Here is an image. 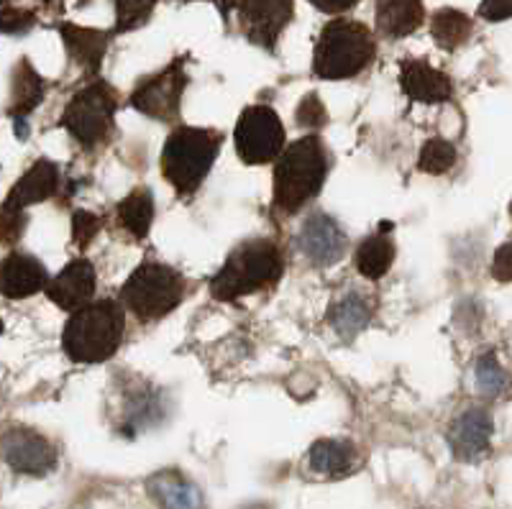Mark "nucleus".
Masks as SVG:
<instances>
[{
  "label": "nucleus",
  "mask_w": 512,
  "mask_h": 509,
  "mask_svg": "<svg viewBox=\"0 0 512 509\" xmlns=\"http://www.w3.org/2000/svg\"><path fill=\"white\" fill-rule=\"evenodd\" d=\"M285 272V254L269 238H254L231 251L210 282V295L218 302H236L246 295L269 290Z\"/></svg>",
  "instance_id": "1"
},
{
  "label": "nucleus",
  "mask_w": 512,
  "mask_h": 509,
  "mask_svg": "<svg viewBox=\"0 0 512 509\" xmlns=\"http://www.w3.org/2000/svg\"><path fill=\"white\" fill-rule=\"evenodd\" d=\"M328 177V151L320 136L297 139L277 157L274 167V208L282 215L300 213L323 190Z\"/></svg>",
  "instance_id": "2"
},
{
  "label": "nucleus",
  "mask_w": 512,
  "mask_h": 509,
  "mask_svg": "<svg viewBox=\"0 0 512 509\" xmlns=\"http://www.w3.org/2000/svg\"><path fill=\"white\" fill-rule=\"evenodd\" d=\"M126 315L116 300H90L72 310L64 325L62 348L75 364H100L121 348Z\"/></svg>",
  "instance_id": "3"
},
{
  "label": "nucleus",
  "mask_w": 512,
  "mask_h": 509,
  "mask_svg": "<svg viewBox=\"0 0 512 509\" xmlns=\"http://www.w3.org/2000/svg\"><path fill=\"white\" fill-rule=\"evenodd\" d=\"M223 136L213 128L180 126L162 149V174L180 197H192L216 164Z\"/></svg>",
  "instance_id": "4"
},
{
  "label": "nucleus",
  "mask_w": 512,
  "mask_h": 509,
  "mask_svg": "<svg viewBox=\"0 0 512 509\" xmlns=\"http://www.w3.org/2000/svg\"><path fill=\"white\" fill-rule=\"evenodd\" d=\"M377 44L372 31L359 21L336 18L323 26L313 52V72L320 80H346L374 62Z\"/></svg>",
  "instance_id": "5"
},
{
  "label": "nucleus",
  "mask_w": 512,
  "mask_h": 509,
  "mask_svg": "<svg viewBox=\"0 0 512 509\" xmlns=\"http://www.w3.org/2000/svg\"><path fill=\"white\" fill-rule=\"evenodd\" d=\"M185 277L162 261H144L121 287V305L139 320H159L169 315L185 297Z\"/></svg>",
  "instance_id": "6"
},
{
  "label": "nucleus",
  "mask_w": 512,
  "mask_h": 509,
  "mask_svg": "<svg viewBox=\"0 0 512 509\" xmlns=\"http://www.w3.org/2000/svg\"><path fill=\"white\" fill-rule=\"evenodd\" d=\"M118 98L108 82L98 80L82 87L62 113V126L82 149H95L113 134Z\"/></svg>",
  "instance_id": "7"
},
{
  "label": "nucleus",
  "mask_w": 512,
  "mask_h": 509,
  "mask_svg": "<svg viewBox=\"0 0 512 509\" xmlns=\"http://www.w3.org/2000/svg\"><path fill=\"white\" fill-rule=\"evenodd\" d=\"M236 151L241 162L259 167L280 157L285 149V126H282L277 110L269 105H251L241 113L236 131Z\"/></svg>",
  "instance_id": "8"
},
{
  "label": "nucleus",
  "mask_w": 512,
  "mask_h": 509,
  "mask_svg": "<svg viewBox=\"0 0 512 509\" xmlns=\"http://www.w3.org/2000/svg\"><path fill=\"white\" fill-rule=\"evenodd\" d=\"M185 87V59H175L162 72H157V75L141 82L134 93H131L128 103H131V108L144 113V116L154 118V121H175L180 116Z\"/></svg>",
  "instance_id": "9"
},
{
  "label": "nucleus",
  "mask_w": 512,
  "mask_h": 509,
  "mask_svg": "<svg viewBox=\"0 0 512 509\" xmlns=\"http://www.w3.org/2000/svg\"><path fill=\"white\" fill-rule=\"evenodd\" d=\"M239 26L256 47L274 52L282 31L295 16V0H239Z\"/></svg>",
  "instance_id": "10"
},
{
  "label": "nucleus",
  "mask_w": 512,
  "mask_h": 509,
  "mask_svg": "<svg viewBox=\"0 0 512 509\" xmlns=\"http://www.w3.org/2000/svg\"><path fill=\"white\" fill-rule=\"evenodd\" d=\"M3 458L18 474L44 476L57 466V448L31 428H13L0 440Z\"/></svg>",
  "instance_id": "11"
},
{
  "label": "nucleus",
  "mask_w": 512,
  "mask_h": 509,
  "mask_svg": "<svg viewBox=\"0 0 512 509\" xmlns=\"http://www.w3.org/2000/svg\"><path fill=\"white\" fill-rule=\"evenodd\" d=\"M349 238L333 215L313 213L300 228V251L313 267H333L344 259Z\"/></svg>",
  "instance_id": "12"
},
{
  "label": "nucleus",
  "mask_w": 512,
  "mask_h": 509,
  "mask_svg": "<svg viewBox=\"0 0 512 509\" xmlns=\"http://www.w3.org/2000/svg\"><path fill=\"white\" fill-rule=\"evenodd\" d=\"M492 433H495V425L489 412L482 407H469L459 417H454V423L448 428V446L461 461H477L489 451Z\"/></svg>",
  "instance_id": "13"
},
{
  "label": "nucleus",
  "mask_w": 512,
  "mask_h": 509,
  "mask_svg": "<svg viewBox=\"0 0 512 509\" xmlns=\"http://www.w3.org/2000/svg\"><path fill=\"white\" fill-rule=\"evenodd\" d=\"M95 287H98V277H95L93 264L88 259H75L57 277L49 279L44 290L54 305L72 313V310L93 300Z\"/></svg>",
  "instance_id": "14"
},
{
  "label": "nucleus",
  "mask_w": 512,
  "mask_h": 509,
  "mask_svg": "<svg viewBox=\"0 0 512 509\" xmlns=\"http://www.w3.org/2000/svg\"><path fill=\"white\" fill-rule=\"evenodd\" d=\"M400 87L415 103H446L454 95V82L448 80V75L420 59L402 62Z\"/></svg>",
  "instance_id": "15"
},
{
  "label": "nucleus",
  "mask_w": 512,
  "mask_h": 509,
  "mask_svg": "<svg viewBox=\"0 0 512 509\" xmlns=\"http://www.w3.org/2000/svg\"><path fill=\"white\" fill-rule=\"evenodd\" d=\"M47 267L29 254H11L0 264V290L11 300L31 297L47 287Z\"/></svg>",
  "instance_id": "16"
},
{
  "label": "nucleus",
  "mask_w": 512,
  "mask_h": 509,
  "mask_svg": "<svg viewBox=\"0 0 512 509\" xmlns=\"http://www.w3.org/2000/svg\"><path fill=\"white\" fill-rule=\"evenodd\" d=\"M59 180H62V174H59L57 164L49 162V159H39V162L13 185L6 205L8 208L26 210L29 205L44 203V200L57 195Z\"/></svg>",
  "instance_id": "17"
},
{
  "label": "nucleus",
  "mask_w": 512,
  "mask_h": 509,
  "mask_svg": "<svg viewBox=\"0 0 512 509\" xmlns=\"http://www.w3.org/2000/svg\"><path fill=\"white\" fill-rule=\"evenodd\" d=\"M146 492L162 509H203V494L177 469L157 471L146 479Z\"/></svg>",
  "instance_id": "18"
},
{
  "label": "nucleus",
  "mask_w": 512,
  "mask_h": 509,
  "mask_svg": "<svg viewBox=\"0 0 512 509\" xmlns=\"http://www.w3.org/2000/svg\"><path fill=\"white\" fill-rule=\"evenodd\" d=\"M374 305L367 295L361 292H349V295L338 297L328 310V325L333 328L341 341H354L361 330L372 323Z\"/></svg>",
  "instance_id": "19"
},
{
  "label": "nucleus",
  "mask_w": 512,
  "mask_h": 509,
  "mask_svg": "<svg viewBox=\"0 0 512 509\" xmlns=\"http://www.w3.org/2000/svg\"><path fill=\"white\" fill-rule=\"evenodd\" d=\"M64 47L70 52V57L80 64L82 70L98 72L103 64L105 52H108V34L98 29H82L75 24L59 26Z\"/></svg>",
  "instance_id": "20"
},
{
  "label": "nucleus",
  "mask_w": 512,
  "mask_h": 509,
  "mask_svg": "<svg viewBox=\"0 0 512 509\" xmlns=\"http://www.w3.org/2000/svg\"><path fill=\"white\" fill-rule=\"evenodd\" d=\"M425 21L423 0H377V29L384 36L402 39L418 31Z\"/></svg>",
  "instance_id": "21"
},
{
  "label": "nucleus",
  "mask_w": 512,
  "mask_h": 509,
  "mask_svg": "<svg viewBox=\"0 0 512 509\" xmlns=\"http://www.w3.org/2000/svg\"><path fill=\"white\" fill-rule=\"evenodd\" d=\"M164 417V400L162 394L149 384H139L131 387L123 397V420H126L128 435H134L136 430L152 428V425L162 423ZM123 430V433H126Z\"/></svg>",
  "instance_id": "22"
},
{
  "label": "nucleus",
  "mask_w": 512,
  "mask_h": 509,
  "mask_svg": "<svg viewBox=\"0 0 512 509\" xmlns=\"http://www.w3.org/2000/svg\"><path fill=\"white\" fill-rule=\"evenodd\" d=\"M359 456L349 440L323 438L315 440L308 451V469L320 476H341L349 474L356 466Z\"/></svg>",
  "instance_id": "23"
},
{
  "label": "nucleus",
  "mask_w": 512,
  "mask_h": 509,
  "mask_svg": "<svg viewBox=\"0 0 512 509\" xmlns=\"http://www.w3.org/2000/svg\"><path fill=\"white\" fill-rule=\"evenodd\" d=\"M116 220L118 226L126 233L136 238V241H144L152 231L154 223V195L149 187H136L134 192H128V197H123L116 208Z\"/></svg>",
  "instance_id": "24"
},
{
  "label": "nucleus",
  "mask_w": 512,
  "mask_h": 509,
  "mask_svg": "<svg viewBox=\"0 0 512 509\" xmlns=\"http://www.w3.org/2000/svg\"><path fill=\"white\" fill-rule=\"evenodd\" d=\"M395 261V246L384 233H372L356 249V269L367 279H382Z\"/></svg>",
  "instance_id": "25"
},
{
  "label": "nucleus",
  "mask_w": 512,
  "mask_h": 509,
  "mask_svg": "<svg viewBox=\"0 0 512 509\" xmlns=\"http://www.w3.org/2000/svg\"><path fill=\"white\" fill-rule=\"evenodd\" d=\"M47 93V82L41 80L39 72L29 62H21L13 77V118H26L36 105L44 100Z\"/></svg>",
  "instance_id": "26"
},
{
  "label": "nucleus",
  "mask_w": 512,
  "mask_h": 509,
  "mask_svg": "<svg viewBox=\"0 0 512 509\" xmlns=\"http://www.w3.org/2000/svg\"><path fill=\"white\" fill-rule=\"evenodd\" d=\"M431 34L438 47L448 49V52L459 49L472 36V18L461 11H454V8H443L433 16Z\"/></svg>",
  "instance_id": "27"
},
{
  "label": "nucleus",
  "mask_w": 512,
  "mask_h": 509,
  "mask_svg": "<svg viewBox=\"0 0 512 509\" xmlns=\"http://www.w3.org/2000/svg\"><path fill=\"white\" fill-rule=\"evenodd\" d=\"M456 146L446 139H431L425 141V146L420 149L418 167L425 174H446L448 169L456 164Z\"/></svg>",
  "instance_id": "28"
},
{
  "label": "nucleus",
  "mask_w": 512,
  "mask_h": 509,
  "mask_svg": "<svg viewBox=\"0 0 512 509\" xmlns=\"http://www.w3.org/2000/svg\"><path fill=\"white\" fill-rule=\"evenodd\" d=\"M477 379H479V387H482L484 394H489V397H497V394L505 389L507 374H505V369L500 366V361H497V353L489 351V353H484V356H479Z\"/></svg>",
  "instance_id": "29"
},
{
  "label": "nucleus",
  "mask_w": 512,
  "mask_h": 509,
  "mask_svg": "<svg viewBox=\"0 0 512 509\" xmlns=\"http://www.w3.org/2000/svg\"><path fill=\"white\" fill-rule=\"evenodd\" d=\"M157 0H116V31H128L141 26L152 13Z\"/></svg>",
  "instance_id": "30"
},
{
  "label": "nucleus",
  "mask_w": 512,
  "mask_h": 509,
  "mask_svg": "<svg viewBox=\"0 0 512 509\" xmlns=\"http://www.w3.org/2000/svg\"><path fill=\"white\" fill-rule=\"evenodd\" d=\"M100 228H103V218L95 213H88V210H77L75 218H72V238L80 249L90 246L93 238L98 236Z\"/></svg>",
  "instance_id": "31"
},
{
  "label": "nucleus",
  "mask_w": 512,
  "mask_h": 509,
  "mask_svg": "<svg viewBox=\"0 0 512 509\" xmlns=\"http://www.w3.org/2000/svg\"><path fill=\"white\" fill-rule=\"evenodd\" d=\"M326 105L320 103V98L315 93L305 95L303 103H300V108H297V123L303 128H308L310 134H313L315 128L326 126Z\"/></svg>",
  "instance_id": "32"
},
{
  "label": "nucleus",
  "mask_w": 512,
  "mask_h": 509,
  "mask_svg": "<svg viewBox=\"0 0 512 509\" xmlns=\"http://www.w3.org/2000/svg\"><path fill=\"white\" fill-rule=\"evenodd\" d=\"M24 228H26L24 210L8 208V205L0 208V243L18 241V236L24 233Z\"/></svg>",
  "instance_id": "33"
},
{
  "label": "nucleus",
  "mask_w": 512,
  "mask_h": 509,
  "mask_svg": "<svg viewBox=\"0 0 512 509\" xmlns=\"http://www.w3.org/2000/svg\"><path fill=\"white\" fill-rule=\"evenodd\" d=\"M512 0H482L479 6V16L487 18V21H505L510 18Z\"/></svg>",
  "instance_id": "34"
},
{
  "label": "nucleus",
  "mask_w": 512,
  "mask_h": 509,
  "mask_svg": "<svg viewBox=\"0 0 512 509\" xmlns=\"http://www.w3.org/2000/svg\"><path fill=\"white\" fill-rule=\"evenodd\" d=\"M492 274H495L500 282H510V243H502V249L497 251L495 264H492Z\"/></svg>",
  "instance_id": "35"
},
{
  "label": "nucleus",
  "mask_w": 512,
  "mask_h": 509,
  "mask_svg": "<svg viewBox=\"0 0 512 509\" xmlns=\"http://www.w3.org/2000/svg\"><path fill=\"white\" fill-rule=\"evenodd\" d=\"M310 3L323 13H344L354 8L359 0H310Z\"/></svg>",
  "instance_id": "36"
},
{
  "label": "nucleus",
  "mask_w": 512,
  "mask_h": 509,
  "mask_svg": "<svg viewBox=\"0 0 512 509\" xmlns=\"http://www.w3.org/2000/svg\"><path fill=\"white\" fill-rule=\"evenodd\" d=\"M180 3H187V0H180ZM210 3H213V6H216L223 16H228V11H233L239 0H210Z\"/></svg>",
  "instance_id": "37"
}]
</instances>
